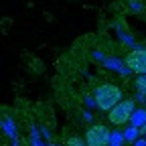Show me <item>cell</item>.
<instances>
[{
	"instance_id": "obj_1",
	"label": "cell",
	"mask_w": 146,
	"mask_h": 146,
	"mask_svg": "<svg viewBox=\"0 0 146 146\" xmlns=\"http://www.w3.org/2000/svg\"><path fill=\"white\" fill-rule=\"evenodd\" d=\"M94 100H96V108L110 112L114 106H118L122 102V89L114 83H102L94 91Z\"/></svg>"
},
{
	"instance_id": "obj_2",
	"label": "cell",
	"mask_w": 146,
	"mask_h": 146,
	"mask_svg": "<svg viewBox=\"0 0 146 146\" xmlns=\"http://www.w3.org/2000/svg\"><path fill=\"white\" fill-rule=\"evenodd\" d=\"M134 110H136V102L134 100H122L118 106H114L108 112V120L112 122L114 126H122L126 122H130Z\"/></svg>"
},
{
	"instance_id": "obj_3",
	"label": "cell",
	"mask_w": 146,
	"mask_h": 146,
	"mask_svg": "<svg viewBox=\"0 0 146 146\" xmlns=\"http://www.w3.org/2000/svg\"><path fill=\"white\" fill-rule=\"evenodd\" d=\"M110 128L106 124H94L85 132V144L87 146H110Z\"/></svg>"
},
{
	"instance_id": "obj_4",
	"label": "cell",
	"mask_w": 146,
	"mask_h": 146,
	"mask_svg": "<svg viewBox=\"0 0 146 146\" xmlns=\"http://www.w3.org/2000/svg\"><path fill=\"white\" fill-rule=\"evenodd\" d=\"M124 63H126V67L130 69L132 73H140V75H144L146 73V49H134V51H130L124 57Z\"/></svg>"
},
{
	"instance_id": "obj_5",
	"label": "cell",
	"mask_w": 146,
	"mask_h": 146,
	"mask_svg": "<svg viewBox=\"0 0 146 146\" xmlns=\"http://www.w3.org/2000/svg\"><path fill=\"white\" fill-rule=\"evenodd\" d=\"M94 57H96L98 61H102V63H104L106 67L114 69V71L118 73L120 77H128V75H130V73H132L130 69L126 67V63H122V61H120V59H116V57H106V59H104V57H102L100 53H94Z\"/></svg>"
},
{
	"instance_id": "obj_6",
	"label": "cell",
	"mask_w": 146,
	"mask_h": 146,
	"mask_svg": "<svg viewBox=\"0 0 146 146\" xmlns=\"http://www.w3.org/2000/svg\"><path fill=\"white\" fill-rule=\"evenodd\" d=\"M146 124V110L144 108H136L134 110V114H132V118H130V126H134V128H140Z\"/></svg>"
},
{
	"instance_id": "obj_7",
	"label": "cell",
	"mask_w": 146,
	"mask_h": 146,
	"mask_svg": "<svg viewBox=\"0 0 146 146\" xmlns=\"http://www.w3.org/2000/svg\"><path fill=\"white\" fill-rule=\"evenodd\" d=\"M138 138H140L138 128H134V126H128V128H126V132H124V140H128V142H136Z\"/></svg>"
},
{
	"instance_id": "obj_8",
	"label": "cell",
	"mask_w": 146,
	"mask_h": 146,
	"mask_svg": "<svg viewBox=\"0 0 146 146\" xmlns=\"http://www.w3.org/2000/svg\"><path fill=\"white\" fill-rule=\"evenodd\" d=\"M134 87H136V91H138V94L146 96V73H144V75H138V77H136Z\"/></svg>"
},
{
	"instance_id": "obj_9",
	"label": "cell",
	"mask_w": 146,
	"mask_h": 146,
	"mask_svg": "<svg viewBox=\"0 0 146 146\" xmlns=\"http://www.w3.org/2000/svg\"><path fill=\"white\" fill-rule=\"evenodd\" d=\"M2 128H4V132H6L10 138H16V130H14V124H12V120H10V118L2 120Z\"/></svg>"
},
{
	"instance_id": "obj_10",
	"label": "cell",
	"mask_w": 146,
	"mask_h": 146,
	"mask_svg": "<svg viewBox=\"0 0 146 146\" xmlns=\"http://www.w3.org/2000/svg\"><path fill=\"white\" fill-rule=\"evenodd\" d=\"M65 146H87V144H85V140L79 138V136H69L67 142H65Z\"/></svg>"
},
{
	"instance_id": "obj_11",
	"label": "cell",
	"mask_w": 146,
	"mask_h": 146,
	"mask_svg": "<svg viewBox=\"0 0 146 146\" xmlns=\"http://www.w3.org/2000/svg\"><path fill=\"white\" fill-rule=\"evenodd\" d=\"M122 142H124V134L122 132H112V134H110V144L122 146Z\"/></svg>"
},
{
	"instance_id": "obj_12",
	"label": "cell",
	"mask_w": 146,
	"mask_h": 146,
	"mask_svg": "<svg viewBox=\"0 0 146 146\" xmlns=\"http://www.w3.org/2000/svg\"><path fill=\"white\" fill-rule=\"evenodd\" d=\"M128 6H130L132 12H142V10H144L142 0H130V2H128Z\"/></svg>"
},
{
	"instance_id": "obj_13",
	"label": "cell",
	"mask_w": 146,
	"mask_h": 146,
	"mask_svg": "<svg viewBox=\"0 0 146 146\" xmlns=\"http://www.w3.org/2000/svg\"><path fill=\"white\" fill-rule=\"evenodd\" d=\"M85 106H87V108H96V100L87 96V98H85Z\"/></svg>"
},
{
	"instance_id": "obj_14",
	"label": "cell",
	"mask_w": 146,
	"mask_h": 146,
	"mask_svg": "<svg viewBox=\"0 0 146 146\" xmlns=\"http://www.w3.org/2000/svg\"><path fill=\"white\" fill-rule=\"evenodd\" d=\"M134 146H146V138H138V140L134 142Z\"/></svg>"
},
{
	"instance_id": "obj_15",
	"label": "cell",
	"mask_w": 146,
	"mask_h": 146,
	"mask_svg": "<svg viewBox=\"0 0 146 146\" xmlns=\"http://www.w3.org/2000/svg\"><path fill=\"white\" fill-rule=\"evenodd\" d=\"M138 132H140V134H146V124H144V126L140 128V130H138Z\"/></svg>"
},
{
	"instance_id": "obj_16",
	"label": "cell",
	"mask_w": 146,
	"mask_h": 146,
	"mask_svg": "<svg viewBox=\"0 0 146 146\" xmlns=\"http://www.w3.org/2000/svg\"><path fill=\"white\" fill-rule=\"evenodd\" d=\"M110 146H116V144H110Z\"/></svg>"
}]
</instances>
